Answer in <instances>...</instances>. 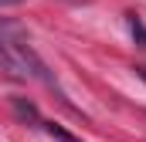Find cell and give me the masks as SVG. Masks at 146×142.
Wrapping results in <instances>:
<instances>
[{"label": "cell", "instance_id": "cell-1", "mask_svg": "<svg viewBox=\"0 0 146 142\" xmlns=\"http://www.w3.org/2000/svg\"><path fill=\"white\" fill-rule=\"evenodd\" d=\"M10 105H14V112H17V118H21V122L41 125V112H37V105H34V102H27V98L14 95V98H10Z\"/></svg>", "mask_w": 146, "mask_h": 142}, {"label": "cell", "instance_id": "cell-2", "mask_svg": "<svg viewBox=\"0 0 146 142\" xmlns=\"http://www.w3.org/2000/svg\"><path fill=\"white\" fill-rule=\"evenodd\" d=\"M0 71H7V74H17V78H24V71L17 64V58H14V51L7 47V41L0 37Z\"/></svg>", "mask_w": 146, "mask_h": 142}, {"label": "cell", "instance_id": "cell-3", "mask_svg": "<svg viewBox=\"0 0 146 142\" xmlns=\"http://www.w3.org/2000/svg\"><path fill=\"white\" fill-rule=\"evenodd\" d=\"M126 20H129V31H133V37H136V44L146 47V24L136 17V14H126Z\"/></svg>", "mask_w": 146, "mask_h": 142}, {"label": "cell", "instance_id": "cell-4", "mask_svg": "<svg viewBox=\"0 0 146 142\" xmlns=\"http://www.w3.org/2000/svg\"><path fill=\"white\" fill-rule=\"evenodd\" d=\"M41 125H44V132H48L51 139H58V142H78L72 132H65V129H61V125H54V122H41Z\"/></svg>", "mask_w": 146, "mask_h": 142}, {"label": "cell", "instance_id": "cell-5", "mask_svg": "<svg viewBox=\"0 0 146 142\" xmlns=\"http://www.w3.org/2000/svg\"><path fill=\"white\" fill-rule=\"evenodd\" d=\"M136 74H139V78L146 81V64H139V68H136Z\"/></svg>", "mask_w": 146, "mask_h": 142}, {"label": "cell", "instance_id": "cell-6", "mask_svg": "<svg viewBox=\"0 0 146 142\" xmlns=\"http://www.w3.org/2000/svg\"><path fill=\"white\" fill-rule=\"evenodd\" d=\"M0 3H17V0H0Z\"/></svg>", "mask_w": 146, "mask_h": 142}]
</instances>
